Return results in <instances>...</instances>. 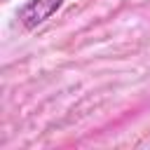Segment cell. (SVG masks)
<instances>
[{"instance_id": "cell-1", "label": "cell", "mask_w": 150, "mask_h": 150, "mask_svg": "<svg viewBox=\"0 0 150 150\" xmlns=\"http://www.w3.org/2000/svg\"><path fill=\"white\" fill-rule=\"evenodd\" d=\"M63 0H28L21 9H19V23L28 30L42 26L47 19H52L59 9H61Z\"/></svg>"}]
</instances>
